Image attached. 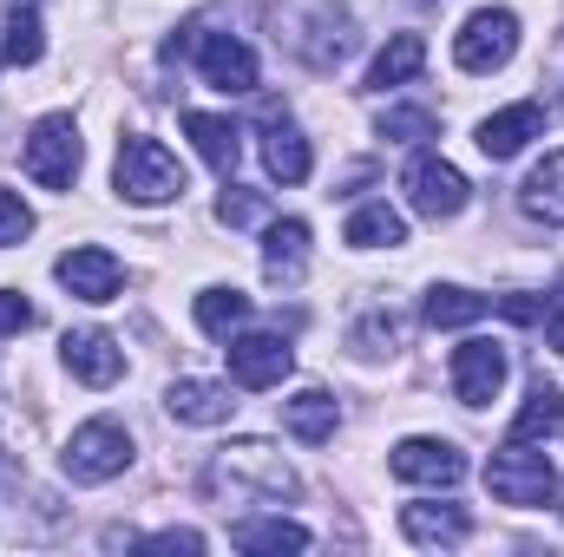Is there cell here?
Segmentation results:
<instances>
[{
    "instance_id": "obj_10",
    "label": "cell",
    "mask_w": 564,
    "mask_h": 557,
    "mask_svg": "<svg viewBox=\"0 0 564 557\" xmlns=\"http://www.w3.org/2000/svg\"><path fill=\"white\" fill-rule=\"evenodd\" d=\"M388 466H394V479H408V485H459V479H466V452H459L453 439H426V433L401 439Z\"/></svg>"
},
{
    "instance_id": "obj_7",
    "label": "cell",
    "mask_w": 564,
    "mask_h": 557,
    "mask_svg": "<svg viewBox=\"0 0 564 557\" xmlns=\"http://www.w3.org/2000/svg\"><path fill=\"white\" fill-rule=\"evenodd\" d=\"M466 197H473V184H466L459 164H446V157H414V164H408V204H414L421 217L446 223V217L466 210Z\"/></svg>"
},
{
    "instance_id": "obj_15",
    "label": "cell",
    "mask_w": 564,
    "mask_h": 557,
    "mask_svg": "<svg viewBox=\"0 0 564 557\" xmlns=\"http://www.w3.org/2000/svg\"><path fill=\"white\" fill-rule=\"evenodd\" d=\"M263 164H270V177L276 184H302L308 171H315V157H308V139L282 119L276 106H263Z\"/></svg>"
},
{
    "instance_id": "obj_16",
    "label": "cell",
    "mask_w": 564,
    "mask_h": 557,
    "mask_svg": "<svg viewBox=\"0 0 564 557\" xmlns=\"http://www.w3.org/2000/svg\"><path fill=\"white\" fill-rule=\"evenodd\" d=\"M401 532L408 545H426V551H453L473 538V518L459 505H401Z\"/></svg>"
},
{
    "instance_id": "obj_8",
    "label": "cell",
    "mask_w": 564,
    "mask_h": 557,
    "mask_svg": "<svg viewBox=\"0 0 564 557\" xmlns=\"http://www.w3.org/2000/svg\"><path fill=\"white\" fill-rule=\"evenodd\" d=\"M230 381L237 387H282L289 381V368H295V348L282 341V335H230Z\"/></svg>"
},
{
    "instance_id": "obj_19",
    "label": "cell",
    "mask_w": 564,
    "mask_h": 557,
    "mask_svg": "<svg viewBox=\"0 0 564 557\" xmlns=\"http://www.w3.org/2000/svg\"><path fill=\"white\" fill-rule=\"evenodd\" d=\"M184 132L197 144V157L210 164V171H237V157H243V132L230 125V119H217V112H184Z\"/></svg>"
},
{
    "instance_id": "obj_36",
    "label": "cell",
    "mask_w": 564,
    "mask_h": 557,
    "mask_svg": "<svg viewBox=\"0 0 564 557\" xmlns=\"http://www.w3.org/2000/svg\"><path fill=\"white\" fill-rule=\"evenodd\" d=\"M545 341H552V348H558V354H564V295H558V308L545 315Z\"/></svg>"
},
{
    "instance_id": "obj_2",
    "label": "cell",
    "mask_w": 564,
    "mask_h": 557,
    "mask_svg": "<svg viewBox=\"0 0 564 557\" xmlns=\"http://www.w3.org/2000/svg\"><path fill=\"white\" fill-rule=\"evenodd\" d=\"M112 184H119V197L126 204H171V197H184V164L164 151L158 139H144V132H132V139H119V164H112Z\"/></svg>"
},
{
    "instance_id": "obj_17",
    "label": "cell",
    "mask_w": 564,
    "mask_h": 557,
    "mask_svg": "<svg viewBox=\"0 0 564 557\" xmlns=\"http://www.w3.org/2000/svg\"><path fill=\"white\" fill-rule=\"evenodd\" d=\"M164 407H171V419H184V426H224V419L237 414V401H230L224 381H171L164 387Z\"/></svg>"
},
{
    "instance_id": "obj_12",
    "label": "cell",
    "mask_w": 564,
    "mask_h": 557,
    "mask_svg": "<svg viewBox=\"0 0 564 557\" xmlns=\"http://www.w3.org/2000/svg\"><path fill=\"white\" fill-rule=\"evenodd\" d=\"M59 354H66L73 381H86V387H112V381L126 374V348H119L106 328H73V335L59 341Z\"/></svg>"
},
{
    "instance_id": "obj_23",
    "label": "cell",
    "mask_w": 564,
    "mask_h": 557,
    "mask_svg": "<svg viewBox=\"0 0 564 557\" xmlns=\"http://www.w3.org/2000/svg\"><path fill=\"white\" fill-rule=\"evenodd\" d=\"M421 66H426V40H421V33H394V40L375 53V66H368V86H375V92H388V86H408Z\"/></svg>"
},
{
    "instance_id": "obj_37",
    "label": "cell",
    "mask_w": 564,
    "mask_h": 557,
    "mask_svg": "<svg viewBox=\"0 0 564 557\" xmlns=\"http://www.w3.org/2000/svg\"><path fill=\"white\" fill-rule=\"evenodd\" d=\"M558 512H564V505H558Z\"/></svg>"
},
{
    "instance_id": "obj_30",
    "label": "cell",
    "mask_w": 564,
    "mask_h": 557,
    "mask_svg": "<svg viewBox=\"0 0 564 557\" xmlns=\"http://www.w3.org/2000/svg\"><path fill=\"white\" fill-rule=\"evenodd\" d=\"M217 217H224L230 230H250V223H263V217H270V197H263V190H243V184H230V190L217 197Z\"/></svg>"
},
{
    "instance_id": "obj_20",
    "label": "cell",
    "mask_w": 564,
    "mask_h": 557,
    "mask_svg": "<svg viewBox=\"0 0 564 557\" xmlns=\"http://www.w3.org/2000/svg\"><path fill=\"white\" fill-rule=\"evenodd\" d=\"M282 426H289L295 439L322 446V439H335L341 407H335V394H322V387H302V394H289V401H282Z\"/></svg>"
},
{
    "instance_id": "obj_21",
    "label": "cell",
    "mask_w": 564,
    "mask_h": 557,
    "mask_svg": "<svg viewBox=\"0 0 564 557\" xmlns=\"http://www.w3.org/2000/svg\"><path fill=\"white\" fill-rule=\"evenodd\" d=\"M40 53H46L40 7H33V0H13V7H7V33H0V59H7V66H40Z\"/></svg>"
},
{
    "instance_id": "obj_18",
    "label": "cell",
    "mask_w": 564,
    "mask_h": 557,
    "mask_svg": "<svg viewBox=\"0 0 564 557\" xmlns=\"http://www.w3.org/2000/svg\"><path fill=\"white\" fill-rule=\"evenodd\" d=\"M308 270V223L302 217H276L263 230V276L270 282H295Z\"/></svg>"
},
{
    "instance_id": "obj_22",
    "label": "cell",
    "mask_w": 564,
    "mask_h": 557,
    "mask_svg": "<svg viewBox=\"0 0 564 557\" xmlns=\"http://www.w3.org/2000/svg\"><path fill=\"white\" fill-rule=\"evenodd\" d=\"M519 204H525V217H539V223L564 230V151H552V157H545V164L525 177Z\"/></svg>"
},
{
    "instance_id": "obj_26",
    "label": "cell",
    "mask_w": 564,
    "mask_h": 557,
    "mask_svg": "<svg viewBox=\"0 0 564 557\" xmlns=\"http://www.w3.org/2000/svg\"><path fill=\"white\" fill-rule=\"evenodd\" d=\"M230 538L237 551H308V532L295 518H243Z\"/></svg>"
},
{
    "instance_id": "obj_34",
    "label": "cell",
    "mask_w": 564,
    "mask_h": 557,
    "mask_svg": "<svg viewBox=\"0 0 564 557\" xmlns=\"http://www.w3.org/2000/svg\"><path fill=\"white\" fill-rule=\"evenodd\" d=\"M144 551H204V538L197 532H158V538H144Z\"/></svg>"
},
{
    "instance_id": "obj_35",
    "label": "cell",
    "mask_w": 564,
    "mask_h": 557,
    "mask_svg": "<svg viewBox=\"0 0 564 557\" xmlns=\"http://www.w3.org/2000/svg\"><path fill=\"white\" fill-rule=\"evenodd\" d=\"M492 308H499V315H512V321H539V302H532V295H499Z\"/></svg>"
},
{
    "instance_id": "obj_6",
    "label": "cell",
    "mask_w": 564,
    "mask_h": 557,
    "mask_svg": "<svg viewBox=\"0 0 564 557\" xmlns=\"http://www.w3.org/2000/svg\"><path fill=\"white\" fill-rule=\"evenodd\" d=\"M512 53H519V13L512 7H479L453 33V66L459 73H499Z\"/></svg>"
},
{
    "instance_id": "obj_13",
    "label": "cell",
    "mask_w": 564,
    "mask_h": 557,
    "mask_svg": "<svg viewBox=\"0 0 564 557\" xmlns=\"http://www.w3.org/2000/svg\"><path fill=\"white\" fill-rule=\"evenodd\" d=\"M532 139H545V106H539V99H519V106H506V112L479 119V151H486L492 164L519 157Z\"/></svg>"
},
{
    "instance_id": "obj_27",
    "label": "cell",
    "mask_w": 564,
    "mask_h": 557,
    "mask_svg": "<svg viewBox=\"0 0 564 557\" xmlns=\"http://www.w3.org/2000/svg\"><path fill=\"white\" fill-rule=\"evenodd\" d=\"M243 321H250V295H237V288H204V295H197V328H204V335L230 341Z\"/></svg>"
},
{
    "instance_id": "obj_32",
    "label": "cell",
    "mask_w": 564,
    "mask_h": 557,
    "mask_svg": "<svg viewBox=\"0 0 564 557\" xmlns=\"http://www.w3.org/2000/svg\"><path fill=\"white\" fill-rule=\"evenodd\" d=\"M33 230V210L20 204V190H0V250H13Z\"/></svg>"
},
{
    "instance_id": "obj_14",
    "label": "cell",
    "mask_w": 564,
    "mask_h": 557,
    "mask_svg": "<svg viewBox=\"0 0 564 557\" xmlns=\"http://www.w3.org/2000/svg\"><path fill=\"white\" fill-rule=\"evenodd\" d=\"M197 73H204L217 92H257V53H250L237 33H204Z\"/></svg>"
},
{
    "instance_id": "obj_4",
    "label": "cell",
    "mask_w": 564,
    "mask_h": 557,
    "mask_svg": "<svg viewBox=\"0 0 564 557\" xmlns=\"http://www.w3.org/2000/svg\"><path fill=\"white\" fill-rule=\"evenodd\" d=\"M59 466H66L73 485H106V479H119V472L132 466V433H126L119 419H86V426L66 439Z\"/></svg>"
},
{
    "instance_id": "obj_11",
    "label": "cell",
    "mask_w": 564,
    "mask_h": 557,
    "mask_svg": "<svg viewBox=\"0 0 564 557\" xmlns=\"http://www.w3.org/2000/svg\"><path fill=\"white\" fill-rule=\"evenodd\" d=\"M53 276L66 282L79 302H112L119 282H126V263H119L112 250H99V243H79V250H66V256L53 263Z\"/></svg>"
},
{
    "instance_id": "obj_25",
    "label": "cell",
    "mask_w": 564,
    "mask_h": 557,
    "mask_svg": "<svg viewBox=\"0 0 564 557\" xmlns=\"http://www.w3.org/2000/svg\"><path fill=\"white\" fill-rule=\"evenodd\" d=\"M348 243H355V250H401V243H408V217L388 210V204H361V210L348 217Z\"/></svg>"
},
{
    "instance_id": "obj_5",
    "label": "cell",
    "mask_w": 564,
    "mask_h": 557,
    "mask_svg": "<svg viewBox=\"0 0 564 557\" xmlns=\"http://www.w3.org/2000/svg\"><path fill=\"white\" fill-rule=\"evenodd\" d=\"M79 157H86V144H79L73 112H46V119L33 125L26 151H20V164H26V177H33L40 190H73V177H79Z\"/></svg>"
},
{
    "instance_id": "obj_9",
    "label": "cell",
    "mask_w": 564,
    "mask_h": 557,
    "mask_svg": "<svg viewBox=\"0 0 564 557\" xmlns=\"http://www.w3.org/2000/svg\"><path fill=\"white\" fill-rule=\"evenodd\" d=\"M506 387V348L499 341H459L453 348V394L459 407H492Z\"/></svg>"
},
{
    "instance_id": "obj_31",
    "label": "cell",
    "mask_w": 564,
    "mask_h": 557,
    "mask_svg": "<svg viewBox=\"0 0 564 557\" xmlns=\"http://www.w3.org/2000/svg\"><path fill=\"white\" fill-rule=\"evenodd\" d=\"M394 341H401V321H394V315H368V321L355 328V348H361V354H388Z\"/></svg>"
},
{
    "instance_id": "obj_24",
    "label": "cell",
    "mask_w": 564,
    "mask_h": 557,
    "mask_svg": "<svg viewBox=\"0 0 564 557\" xmlns=\"http://www.w3.org/2000/svg\"><path fill=\"white\" fill-rule=\"evenodd\" d=\"M486 308H492V302H486V295H473V288H459V282H440V288H426V302H421L426 328H473Z\"/></svg>"
},
{
    "instance_id": "obj_3",
    "label": "cell",
    "mask_w": 564,
    "mask_h": 557,
    "mask_svg": "<svg viewBox=\"0 0 564 557\" xmlns=\"http://www.w3.org/2000/svg\"><path fill=\"white\" fill-rule=\"evenodd\" d=\"M486 485L499 505H519V512H539L558 499V472L545 452H532V439H506L492 459H486Z\"/></svg>"
},
{
    "instance_id": "obj_33",
    "label": "cell",
    "mask_w": 564,
    "mask_h": 557,
    "mask_svg": "<svg viewBox=\"0 0 564 557\" xmlns=\"http://www.w3.org/2000/svg\"><path fill=\"white\" fill-rule=\"evenodd\" d=\"M20 328H33V302H20L13 288H0V335H20Z\"/></svg>"
},
{
    "instance_id": "obj_28",
    "label": "cell",
    "mask_w": 564,
    "mask_h": 557,
    "mask_svg": "<svg viewBox=\"0 0 564 557\" xmlns=\"http://www.w3.org/2000/svg\"><path fill=\"white\" fill-rule=\"evenodd\" d=\"M558 426H564V394L539 381V387L525 394L519 419H512V439H545V433H558Z\"/></svg>"
},
{
    "instance_id": "obj_1",
    "label": "cell",
    "mask_w": 564,
    "mask_h": 557,
    "mask_svg": "<svg viewBox=\"0 0 564 557\" xmlns=\"http://www.w3.org/2000/svg\"><path fill=\"white\" fill-rule=\"evenodd\" d=\"M204 485H210V499L224 512L230 505H282L295 492V472H289V459H282L270 439H237V446H224L210 459Z\"/></svg>"
},
{
    "instance_id": "obj_29",
    "label": "cell",
    "mask_w": 564,
    "mask_h": 557,
    "mask_svg": "<svg viewBox=\"0 0 564 557\" xmlns=\"http://www.w3.org/2000/svg\"><path fill=\"white\" fill-rule=\"evenodd\" d=\"M433 132H440V119L426 106H388L381 112V139L388 144H426Z\"/></svg>"
}]
</instances>
